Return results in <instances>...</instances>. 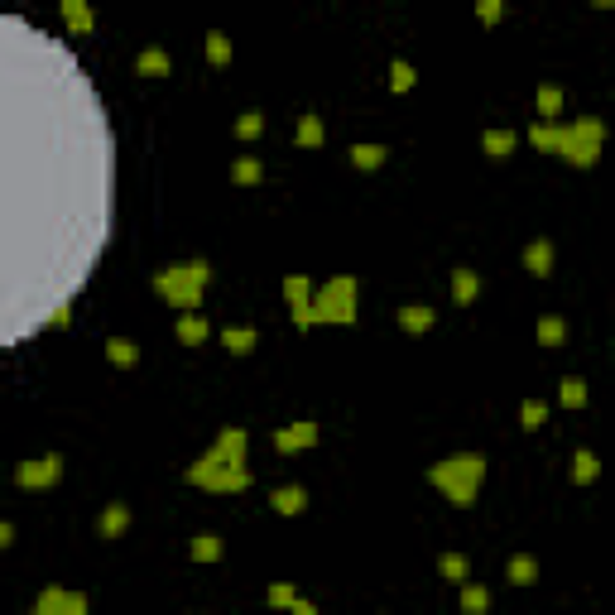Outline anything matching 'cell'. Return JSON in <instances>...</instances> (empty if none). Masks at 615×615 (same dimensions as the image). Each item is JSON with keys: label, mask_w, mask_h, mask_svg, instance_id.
Wrapping results in <instances>:
<instances>
[{"label": "cell", "mask_w": 615, "mask_h": 615, "mask_svg": "<svg viewBox=\"0 0 615 615\" xmlns=\"http://www.w3.org/2000/svg\"><path fill=\"white\" fill-rule=\"evenodd\" d=\"M596 10H615V0H596Z\"/></svg>", "instance_id": "ab89813d"}, {"label": "cell", "mask_w": 615, "mask_h": 615, "mask_svg": "<svg viewBox=\"0 0 615 615\" xmlns=\"http://www.w3.org/2000/svg\"><path fill=\"white\" fill-rule=\"evenodd\" d=\"M558 404L563 409H587V380L582 375H567V380L558 385Z\"/></svg>", "instance_id": "d6a6232c"}, {"label": "cell", "mask_w": 615, "mask_h": 615, "mask_svg": "<svg viewBox=\"0 0 615 615\" xmlns=\"http://www.w3.org/2000/svg\"><path fill=\"white\" fill-rule=\"evenodd\" d=\"M207 284H212V265L203 255H193V260H173V265H164L159 275L149 279V289L183 317V313H197V308H203Z\"/></svg>", "instance_id": "5b68a950"}, {"label": "cell", "mask_w": 615, "mask_h": 615, "mask_svg": "<svg viewBox=\"0 0 615 615\" xmlns=\"http://www.w3.org/2000/svg\"><path fill=\"white\" fill-rule=\"evenodd\" d=\"M188 486L197 491H212V495H241L255 486V471H251V428H221L212 437V447L193 467L183 471Z\"/></svg>", "instance_id": "6da1fadb"}, {"label": "cell", "mask_w": 615, "mask_h": 615, "mask_svg": "<svg viewBox=\"0 0 615 615\" xmlns=\"http://www.w3.org/2000/svg\"><path fill=\"white\" fill-rule=\"evenodd\" d=\"M106 361H111L116 371H135V365H140V347L130 337H111V341H106Z\"/></svg>", "instance_id": "484cf974"}, {"label": "cell", "mask_w": 615, "mask_h": 615, "mask_svg": "<svg viewBox=\"0 0 615 615\" xmlns=\"http://www.w3.org/2000/svg\"><path fill=\"white\" fill-rule=\"evenodd\" d=\"M313 293H317V284L308 279V275H284V303H289V308L313 303Z\"/></svg>", "instance_id": "f1b7e54d"}, {"label": "cell", "mask_w": 615, "mask_h": 615, "mask_svg": "<svg viewBox=\"0 0 615 615\" xmlns=\"http://www.w3.org/2000/svg\"><path fill=\"white\" fill-rule=\"evenodd\" d=\"M221 347H227L231 356H251L260 347V332L255 327H227V332H221Z\"/></svg>", "instance_id": "83f0119b"}, {"label": "cell", "mask_w": 615, "mask_h": 615, "mask_svg": "<svg viewBox=\"0 0 615 615\" xmlns=\"http://www.w3.org/2000/svg\"><path fill=\"white\" fill-rule=\"evenodd\" d=\"M447 293H452L457 308H471V303L481 299V269L457 265V269H452V284H447Z\"/></svg>", "instance_id": "4fadbf2b"}, {"label": "cell", "mask_w": 615, "mask_h": 615, "mask_svg": "<svg viewBox=\"0 0 615 615\" xmlns=\"http://www.w3.org/2000/svg\"><path fill=\"white\" fill-rule=\"evenodd\" d=\"M563 87L558 82H539V92H534V111H539V121L543 125H558V121H567L563 116Z\"/></svg>", "instance_id": "9a60e30c"}, {"label": "cell", "mask_w": 615, "mask_h": 615, "mask_svg": "<svg viewBox=\"0 0 615 615\" xmlns=\"http://www.w3.org/2000/svg\"><path fill=\"white\" fill-rule=\"evenodd\" d=\"M361 279L356 275H332L317 284L313 303L303 308H289V323L308 332V327H351L361 317Z\"/></svg>", "instance_id": "3957f363"}, {"label": "cell", "mask_w": 615, "mask_h": 615, "mask_svg": "<svg viewBox=\"0 0 615 615\" xmlns=\"http://www.w3.org/2000/svg\"><path fill=\"white\" fill-rule=\"evenodd\" d=\"M543 423H548V404H543V399H524V404H519V428L539 433Z\"/></svg>", "instance_id": "e575fe53"}, {"label": "cell", "mask_w": 615, "mask_h": 615, "mask_svg": "<svg viewBox=\"0 0 615 615\" xmlns=\"http://www.w3.org/2000/svg\"><path fill=\"white\" fill-rule=\"evenodd\" d=\"M188 558L193 563H221V539L217 534H193L188 539Z\"/></svg>", "instance_id": "f546056e"}, {"label": "cell", "mask_w": 615, "mask_h": 615, "mask_svg": "<svg viewBox=\"0 0 615 615\" xmlns=\"http://www.w3.org/2000/svg\"><path fill=\"white\" fill-rule=\"evenodd\" d=\"M299 587H293V582H275V587H269L265 591V606L269 611H293V606H299Z\"/></svg>", "instance_id": "836d02e7"}, {"label": "cell", "mask_w": 615, "mask_h": 615, "mask_svg": "<svg viewBox=\"0 0 615 615\" xmlns=\"http://www.w3.org/2000/svg\"><path fill=\"white\" fill-rule=\"evenodd\" d=\"M505 15H510V5H505V0H481V5H476V20H481V25H500Z\"/></svg>", "instance_id": "8d00e7d4"}, {"label": "cell", "mask_w": 615, "mask_h": 615, "mask_svg": "<svg viewBox=\"0 0 615 615\" xmlns=\"http://www.w3.org/2000/svg\"><path fill=\"white\" fill-rule=\"evenodd\" d=\"M29 615H92V601L87 591H73V587H44Z\"/></svg>", "instance_id": "52a82bcc"}, {"label": "cell", "mask_w": 615, "mask_h": 615, "mask_svg": "<svg viewBox=\"0 0 615 615\" xmlns=\"http://www.w3.org/2000/svg\"><path fill=\"white\" fill-rule=\"evenodd\" d=\"M519 140H524V135H519V130H481V149H486L491 154V159H510V154L519 149Z\"/></svg>", "instance_id": "44dd1931"}, {"label": "cell", "mask_w": 615, "mask_h": 615, "mask_svg": "<svg viewBox=\"0 0 615 615\" xmlns=\"http://www.w3.org/2000/svg\"><path fill=\"white\" fill-rule=\"evenodd\" d=\"M231 183H236V188L265 183V164H260L255 154H241V159H231Z\"/></svg>", "instance_id": "4316f807"}, {"label": "cell", "mask_w": 615, "mask_h": 615, "mask_svg": "<svg viewBox=\"0 0 615 615\" xmlns=\"http://www.w3.org/2000/svg\"><path fill=\"white\" fill-rule=\"evenodd\" d=\"M437 572H443V582H452V587H467L471 582V558L467 553H437Z\"/></svg>", "instance_id": "7402d4cb"}, {"label": "cell", "mask_w": 615, "mask_h": 615, "mask_svg": "<svg viewBox=\"0 0 615 615\" xmlns=\"http://www.w3.org/2000/svg\"><path fill=\"white\" fill-rule=\"evenodd\" d=\"M505 582L510 587H534L539 582V558L534 553H515V558L505 563Z\"/></svg>", "instance_id": "cb8c5ba5"}, {"label": "cell", "mask_w": 615, "mask_h": 615, "mask_svg": "<svg viewBox=\"0 0 615 615\" xmlns=\"http://www.w3.org/2000/svg\"><path fill=\"white\" fill-rule=\"evenodd\" d=\"M347 164H351V169H361V173H375V169H385V164H389V145L361 140V145L347 149Z\"/></svg>", "instance_id": "e0dca14e"}, {"label": "cell", "mask_w": 615, "mask_h": 615, "mask_svg": "<svg viewBox=\"0 0 615 615\" xmlns=\"http://www.w3.org/2000/svg\"><path fill=\"white\" fill-rule=\"evenodd\" d=\"M395 323L404 327L409 337H423V332H433V327H437V308H428V303H399L395 308Z\"/></svg>", "instance_id": "7c38bea8"}, {"label": "cell", "mask_w": 615, "mask_h": 615, "mask_svg": "<svg viewBox=\"0 0 615 615\" xmlns=\"http://www.w3.org/2000/svg\"><path fill=\"white\" fill-rule=\"evenodd\" d=\"M293 145L308 149V154L323 149V145H327V125H323V116H317V111H303V116H299V125H293Z\"/></svg>", "instance_id": "ac0fdd59"}, {"label": "cell", "mask_w": 615, "mask_h": 615, "mask_svg": "<svg viewBox=\"0 0 615 615\" xmlns=\"http://www.w3.org/2000/svg\"><path fill=\"white\" fill-rule=\"evenodd\" d=\"M524 140L539 154H553V159H563L567 169L587 173V169L601 164V149H606V121H601V116H577V121H558V125L534 121Z\"/></svg>", "instance_id": "7a4b0ae2"}, {"label": "cell", "mask_w": 615, "mask_h": 615, "mask_svg": "<svg viewBox=\"0 0 615 615\" xmlns=\"http://www.w3.org/2000/svg\"><path fill=\"white\" fill-rule=\"evenodd\" d=\"M317 437H323V428H317L313 419H293V423H284V428H275V447L284 457H293V452L317 447Z\"/></svg>", "instance_id": "ba28073f"}, {"label": "cell", "mask_w": 615, "mask_h": 615, "mask_svg": "<svg viewBox=\"0 0 615 615\" xmlns=\"http://www.w3.org/2000/svg\"><path fill=\"white\" fill-rule=\"evenodd\" d=\"M63 25H68V34H77V39H87V34H97V15H92V5L87 0H63Z\"/></svg>", "instance_id": "d6986e66"}, {"label": "cell", "mask_w": 615, "mask_h": 615, "mask_svg": "<svg viewBox=\"0 0 615 615\" xmlns=\"http://www.w3.org/2000/svg\"><path fill=\"white\" fill-rule=\"evenodd\" d=\"M457 611H461V615H491V587H486V582L457 587Z\"/></svg>", "instance_id": "ffe728a7"}, {"label": "cell", "mask_w": 615, "mask_h": 615, "mask_svg": "<svg viewBox=\"0 0 615 615\" xmlns=\"http://www.w3.org/2000/svg\"><path fill=\"white\" fill-rule=\"evenodd\" d=\"M10 543H15V524L5 519V524H0V548H10Z\"/></svg>", "instance_id": "74e56055"}, {"label": "cell", "mask_w": 615, "mask_h": 615, "mask_svg": "<svg viewBox=\"0 0 615 615\" xmlns=\"http://www.w3.org/2000/svg\"><path fill=\"white\" fill-rule=\"evenodd\" d=\"M596 476H601L596 452H591V447H577V452H572V467H567V481H572V486H591Z\"/></svg>", "instance_id": "603a6c76"}, {"label": "cell", "mask_w": 615, "mask_h": 615, "mask_svg": "<svg viewBox=\"0 0 615 615\" xmlns=\"http://www.w3.org/2000/svg\"><path fill=\"white\" fill-rule=\"evenodd\" d=\"M135 77H145V82H164V77H173V58H169V49H159V44L140 49V53H135Z\"/></svg>", "instance_id": "8fae6325"}, {"label": "cell", "mask_w": 615, "mask_h": 615, "mask_svg": "<svg viewBox=\"0 0 615 615\" xmlns=\"http://www.w3.org/2000/svg\"><path fill=\"white\" fill-rule=\"evenodd\" d=\"M389 92H395V97H404V92H413V82H419V73H413V63L409 58H395V63H389Z\"/></svg>", "instance_id": "1f68e13d"}, {"label": "cell", "mask_w": 615, "mask_h": 615, "mask_svg": "<svg viewBox=\"0 0 615 615\" xmlns=\"http://www.w3.org/2000/svg\"><path fill=\"white\" fill-rule=\"evenodd\" d=\"M130 524H135V510H130L125 500H111V505H106V510L97 515V539L116 543V539L130 534Z\"/></svg>", "instance_id": "9c48e42d"}, {"label": "cell", "mask_w": 615, "mask_h": 615, "mask_svg": "<svg viewBox=\"0 0 615 615\" xmlns=\"http://www.w3.org/2000/svg\"><path fill=\"white\" fill-rule=\"evenodd\" d=\"M173 337H179V347H207V341H212V323H207V317L203 313H183L179 317V323H173Z\"/></svg>", "instance_id": "2e32d148"}, {"label": "cell", "mask_w": 615, "mask_h": 615, "mask_svg": "<svg viewBox=\"0 0 615 615\" xmlns=\"http://www.w3.org/2000/svg\"><path fill=\"white\" fill-rule=\"evenodd\" d=\"M428 486L443 495L457 510H471L481 500V486H486V452H447L428 467Z\"/></svg>", "instance_id": "277c9868"}, {"label": "cell", "mask_w": 615, "mask_h": 615, "mask_svg": "<svg viewBox=\"0 0 615 615\" xmlns=\"http://www.w3.org/2000/svg\"><path fill=\"white\" fill-rule=\"evenodd\" d=\"M63 481V457L58 452H44V457H29L15 467V486L20 491H53Z\"/></svg>", "instance_id": "8992f818"}, {"label": "cell", "mask_w": 615, "mask_h": 615, "mask_svg": "<svg viewBox=\"0 0 615 615\" xmlns=\"http://www.w3.org/2000/svg\"><path fill=\"white\" fill-rule=\"evenodd\" d=\"M231 135L241 140V145L260 140V135H265V111H241V116H236V125H231Z\"/></svg>", "instance_id": "4dcf8cb0"}, {"label": "cell", "mask_w": 615, "mask_h": 615, "mask_svg": "<svg viewBox=\"0 0 615 615\" xmlns=\"http://www.w3.org/2000/svg\"><path fill=\"white\" fill-rule=\"evenodd\" d=\"M269 510L284 515V519L303 515V510H308V486H299V481H289V486H275V491H269Z\"/></svg>", "instance_id": "5bb4252c"}, {"label": "cell", "mask_w": 615, "mask_h": 615, "mask_svg": "<svg viewBox=\"0 0 615 615\" xmlns=\"http://www.w3.org/2000/svg\"><path fill=\"white\" fill-rule=\"evenodd\" d=\"M289 615H317V606H313V601H308V596H303V601H299V606H293Z\"/></svg>", "instance_id": "f35d334b"}, {"label": "cell", "mask_w": 615, "mask_h": 615, "mask_svg": "<svg viewBox=\"0 0 615 615\" xmlns=\"http://www.w3.org/2000/svg\"><path fill=\"white\" fill-rule=\"evenodd\" d=\"M553 265H558V245L548 241V236H534V241L524 245V275L534 279H548Z\"/></svg>", "instance_id": "30bf717a"}, {"label": "cell", "mask_w": 615, "mask_h": 615, "mask_svg": "<svg viewBox=\"0 0 615 615\" xmlns=\"http://www.w3.org/2000/svg\"><path fill=\"white\" fill-rule=\"evenodd\" d=\"M207 63H212V68H227V63H231V39H227L221 29L207 34Z\"/></svg>", "instance_id": "d590c367"}, {"label": "cell", "mask_w": 615, "mask_h": 615, "mask_svg": "<svg viewBox=\"0 0 615 615\" xmlns=\"http://www.w3.org/2000/svg\"><path fill=\"white\" fill-rule=\"evenodd\" d=\"M534 337H539V347H548V351H558L563 341H567V323L558 313H543L539 323H534Z\"/></svg>", "instance_id": "d4e9b609"}]
</instances>
